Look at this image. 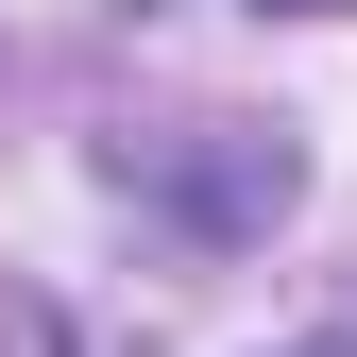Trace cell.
I'll return each instance as SVG.
<instances>
[{
  "label": "cell",
  "instance_id": "6da1fadb",
  "mask_svg": "<svg viewBox=\"0 0 357 357\" xmlns=\"http://www.w3.org/2000/svg\"><path fill=\"white\" fill-rule=\"evenodd\" d=\"M273 17H357V0H273Z\"/></svg>",
  "mask_w": 357,
  "mask_h": 357
},
{
  "label": "cell",
  "instance_id": "7a4b0ae2",
  "mask_svg": "<svg viewBox=\"0 0 357 357\" xmlns=\"http://www.w3.org/2000/svg\"><path fill=\"white\" fill-rule=\"evenodd\" d=\"M306 357H357V340H306Z\"/></svg>",
  "mask_w": 357,
  "mask_h": 357
}]
</instances>
